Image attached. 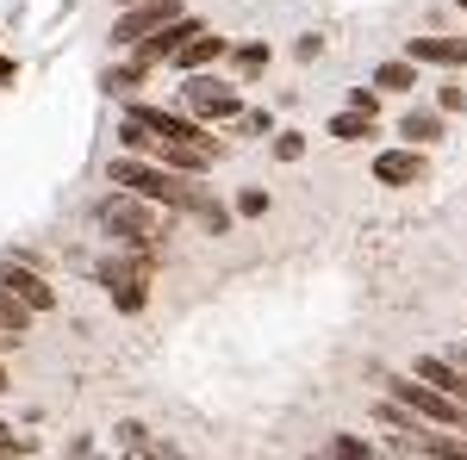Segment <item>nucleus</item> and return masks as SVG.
Segmentation results:
<instances>
[{
    "label": "nucleus",
    "mask_w": 467,
    "mask_h": 460,
    "mask_svg": "<svg viewBox=\"0 0 467 460\" xmlns=\"http://www.w3.org/2000/svg\"><path fill=\"white\" fill-rule=\"evenodd\" d=\"M100 218H107V230L119 237V243H138V249H156L162 237H169V218H162V206L156 199H144V193H119V199H107L100 206Z\"/></svg>",
    "instance_id": "f257e3e1"
},
{
    "label": "nucleus",
    "mask_w": 467,
    "mask_h": 460,
    "mask_svg": "<svg viewBox=\"0 0 467 460\" xmlns=\"http://www.w3.org/2000/svg\"><path fill=\"white\" fill-rule=\"evenodd\" d=\"M387 398H399L405 411H418L424 424H442V429H462V398L455 392H442V386H431V380H418V373H399L393 386H387Z\"/></svg>",
    "instance_id": "f03ea898"
},
{
    "label": "nucleus",
    "mask_w": 467,
    "mask_h": 460,
    "mask_svg": "<svg viewBox=\"0 0 467 460\" xmlns=\"http://www.w3.org/2000/svg\"><path fill=\"white\" fill-rule=\"evenodd\" d=\"M156 274V261H150V249H138V255H125V261H107L100 268V281H107V292L119 299V312L125 318H138L144 312V281Z\"/></svg>",
    "instance_id": "7ed1b4c3"
},
{
    "label": "nucleus",
    "mask_w": 467,
    "mask_h": 460,
    "mask_svg": "<svg viewBox=\"0 0 467 460\" xmlns=\"http://www.w3.org/2000/svg\"><path fill=\"white\" fill-rule=\"evenodd\" d=\"M181 100H187V107L200 112V118H237V87H231V81H218V75H187V87H181Z\"/></svg>",
    "instance_id": "20e7f679"
},
{
    "label": "nucleus",
    "mask_w": 467,
    "mask_h": 460,
    "mask_svg": "<svg viewBox=\"0 0 467 460\" xmlns=\"http://www.w3.org/2000/svg\"><path fill=\"white\" fill-rule=\"evenodd\" d=\"M193 32H200V19H193V13H181V19H169V26H162V32L138 37V44H131V50H138V69H150V63H175V50Z\"/></svg>",
    "instance_id": "39448f33"
},
{
    "label": "nucleus",
    "mask_w": 467,
    "mask_h": 460,
    "mask_svg": "<svg viewBox=\"0 0 467 460\" xmlns=\"http://www.w3.org/2000/svg\"><path fill=\"white\" fill-rule=\"evenodd\" d=\"M187 6H175V0H131V13L119 19V44H138V37H150V32H162L169 19H181Z\"/></svg>",
    "instance_id": "423d86ee"
},
{
    "label": "nucleus",
    "mask_w": 467,
    "mask_h": 460,
    "mask_svg": "<svg viewBox=\"0 0 467 460\" xmlns=\"http://www.w3.org/2000/svg\"><path fill=\"white\" fill-rule=\"evenodd\" d=\"M0 286H6V292H19V299H26L32 312H50V305H57V292L37 281L26 261H0Z\"/></svg>",
    "instance_id": "0eeeda50"
},
{
    "label": "nucleus",
    "mask_w": 467,
    "mask_h": 460,
    "mask_svg": "<svg viewBox=\"0 0 467 460\" xmlns=\"http://www.w3.org/2000/svg\"><path fill=\"white\" fill-rule=\"evenodd\" d=\"M411 63H436V69H467V37H411Z\"/></svg>",
    "instance_id": "6e6552de"
},
{
    "label": "nucleus",
    "mask_w": 467,
    "mask_h": 460,
    "mask_svg": "<svg viewBox=\"0 0 467 460\" xmlns=\"http://www.w3.org/2000/svg\"><path fill=\"white\" fill-rule=\"evenodd\" d=\"M374 175L387 180V187H411V180L424 175V162H418V149H380L374 156Z\"/></svg>",
    "instance_id": "1a4fd4ad"
},
{
    "label": "nucleus",
    "mask_w": 467,
    "mask_h": 460,
    "mask_svg": "<svg viewBox=\"0 0 467 460\" xmlns=\"http://www.w3.org/2000/svg\"><path fill=\"white\" fill-rule=\"evenodd\" d=\"M224 56V37H213V32H193L187 44L175 50V69L181 75H193V69H206V63H218Z\"/></svg>",
    "instance_id": "9d476101"
},
{
    "label": "nucleus",
    "mask_w": 467,
    "mask_h": 460,
    "mask_svg": "<svg viewBox=\"0 0 467 460\" xmlns=\"http://www.w3.org/2000/svg\"><path fill=\"white\" fill-rule=\"evenodd\" d=\"M32 318H37L32 305H26L19 292H6V286H0V330H6V336H26V323H32Z\"/></svg>",
    "instance_id": "9b49d317"
},
{
    "label": "nucleus",
    "mask_w": 467,
    "mask_h": 460,
    "mask_svg": "<svg viewBox=\"0 0 467 460\" xmlns=\"http://www.w3.org/2000/svg\"><path fill=\"white\" fill-rule=\"evenodd\" d=\"M399 131H405V143H436L442 138V118H431V112H405Z\"/></svg>",
    "instance_id": "f8f14e48"
},
{
    "label": "nucleus",
    "mask_w": 467,
    "mask_h": 460,
    "mask_svg": "<svg viewBox=\"0 0 467 460\" xmlns=\"http://www.w3.org/2000/svg\"><path fill=\"white\" fill-rule=\"evenodd\" d=\"M374 131V112H361V107H349L343 118H330V138H368Z\"/></svg>",
    "instance_id": "ddd939ff"
},
{
    "label": "nucleus",
    "mask_w": 467,
    "mask_h": 460,
    "mask_svg": "<svg viewBox=\"0 0 467 460\" xmlns=\"http://www.w3.org/2000/svg\"><path fill=\"white\" fill-rule=\"evenodd\" d=\"M411 81H418V69H411V56H405V63H387V69H380V94H405Z\"/></svg>",
    "instance_id": "4468645a"
},
{
    "label": "nucleus",
    "mask_w": 467,
    "mask_h": 460,
    "mask_svg": "<svg viewBox=\"0 0 467 460\" xmlns=\"http://www.w3.org/2000/svg\"><path fill=\"white\" fill-rule=\"evenodd\" d=\"M418 380H431V386L455 392V380H462V367H449V361H418Z\"/></svg>",
    "instance_id": "2eb2a0df"
},
{
    "label": "nucleus",
    "mask_w": 467,
    "mask_h": 460,
    "mask_svg": "<svg viewBox=\"0 0 467 460\" xmlns=\"http://www.w3.org/2000/svg\"><path fill=\"white\" fill-rule=\"evenodd\" d=\"M268 69V44H244L237 50V75H262Z\"/></svg>",
    "instance_id": "dca6fc26"
},
{
    "label": "nucleus",
    "mask_w": 467,
    "mask_h": 460,
    "mask_svg": "<svg viewBox=\"0 0 467 460\" xmlns=\"http://www.w3.org/2000/svg\"><path fill=\"white\" fill-rule=\"evenodd\" d=\"M237 212H244V218H262V212H268V193H262V187L237 193Z\"/></svg>",
    "instance_id": "f3484780"
},
{
    "label": "nucleus",
    "mask_w": 467,
    "mask_h": 460,
    "mask_svg": "<svg viewBox=\"0 0 467 460\" xmlns=\"http://www.w3.org/2000/svg\"><path fill=\"white\" fill-rule=\"evenodd\" d=\"M330 448H337V455H374V448H368V442H361V435H337V442H330Z\"/></svg>",
    "instance_id": "a211bd4d"
},
{
    "label": "nucleus",
    "mask_w": 467,
    "mask_h": 460,
    "mask_svg": "<svg viewBox=\"0 0 467 460\" xmlns=\"http://www.w3.org/2000/svg\"><path fill=\"white\" fill-rule=\"evenodd\" d=\"M275 149H281V162H299V156H306V143L293 138V131H287V138H281V143H275Z\"/></svg>",
    "instance_id": "6ab92c4d"
},
{
    "label": "nucleus",
    "mask_w": 467,
    "mask_h": 460,
    "mask_svg": "<svg viewBox=\"0 0 467 460\" xmlns=\"http://www.w3.org/2000/svg\"><path fill=\"white\" fill-rule=\"evenodd\" d=\"M349 107H361V112H380V94H368V87H356V94H349Z\"/></svg>",
    "instance_id": "aec40b11"
},
{
    "label": "nucleus",
    "mask_w": 467,
    "mask_h": 460,
    "mask_svg": "<svg viewBox=\"0 0 467 460\" xmlns=\"http://www.w3.org/2000/svg\"><path fill=\"white\" fill-rule=\"evenodd\" d=\"M6 75H13V63H6V56H0V81H6Z\"/></svg>",
    "instance_id": "412c9836"
},
{
    "label": "nucleus",
    "mask_w": 467,
    "mask_h": 460,
    "mask_svg": "<svg viewBox=\"0 0 467 460\" xmlns=\"http://www.w3.org/2000/svg\"><path fill=\"white\" fill-rule=\"evenodd\" d=\"M0 392H6V367H0Z\"/></svg>",
    "instance_id": "4be33fe9"
},
{
    "label": "nucleus",
    "mask_w": 467,
    "mask_h": 460,
    "mask_svg": "<svg viewBox=\"0 0 467 460\" xmlns=\"http://www.w3.org/2000/svg\"><path fill=\"white\" fill-rule=\"evenodd\" d=\"M462 435H467V417H462Z\"/></svg>",
    "instance_id": "5701e85b"
},
{
    "label": "nucleus",
    "mask_w": 467,
    "mask_h": 460,
    "mask_svg": "<svg viewBox=\"0 0 467 460\" xmlns=\"http://www.w3.org/2000/svg\"><path fill=\"white\" fill-rule=\"evenodd\" d=\"M462 367H467V349H462Z\"/></svg>",
    "instance_id": "b1692460"
},
{
    "label": "nucleus",
    "mask_w": 467,
    "mask_h": 460,
    "mask_svg": "<svg viewBox=\"0 0 467 460\" xmlns=\"http://www.w3.org/2000/svg\"><path fill=\"white\" fill-rule=\"evenodd\" d=\"M462 13H467V0H462Z\"/></svg>",
    "instance_id": "393cba45"
},
{
    "label": "nucleus",
    "mask_w": 467,
    "mask_h": 460,
    "mask_svg": "<svg viewBox=\"0 0 467 460\" xmlns=\"http://www.w3.org/2000/svg\"><path fill=\"white\" fill-rule=\"evenodd\" d=\"M125 6H131V0H125Z\"/></svg>",
    "instance_id": "a878e982"
}]
</instances>
